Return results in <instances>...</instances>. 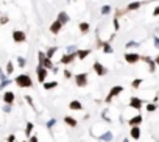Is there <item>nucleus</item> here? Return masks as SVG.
Returning <instances> with one entry per match:
<instances>
[{
	"label": "nucleus",
	"instance_id": "1",
	"mask_svg": "<svg viewBox=\"0 0 159 142\" xmlns=\"http://www.w3.org/2000/svg\"><path fill=\"white\" fill-rule=\"evenodd\" d=\"M14 83L21 87V89H28V87H33V80L28 74H21L14 78Z\"/></svg>",
	"mask_w": 159,
	"mask_h": 142
},
{
	"label": "nucleus",
	"instance_id": "2",
	"mask_svg": "<svg viewBox=\"0 0 159 142\" xmlns=\"http://www.w3.org/2000/svg\"><path fill=\"white\" fill-rule=\"evenodd\" d=\"M37 59H39V64L45 69H49V70H53L55 64H53V61L50 58H47L45 56V52H37Z\"/></svg>",
	"mask_w": 159,
	"mask_h": 142
},
{
	"label": "nucleus",
	"instance_id": "3",
	"mask_svg": "<svg viewBox=\"0 0 159 142\" xmlns=\"http://www.w3.org/2000/svg\"><path fill=\"white\" fill-rule=\"evenodd\" d=\"M36 75H37V81L44 84L47 81V77H49V69H45L41 64H37L36 66Z\"/></svg>",
	"mask_w": 159,
	"mask_h": 142
},
{
	"label": "nucleus",
	"instance_id": "4",
	"mask_svg": "<svg viewBox=\"0 0 159 142\" xmlns=\"http://www.w3.org/2000/svg\"><path fill=\"white\" fill-rule=\"evenodd\" d=\"M122 92H123V86H114V87H111L109 94L106 95V99H105V103H111L112 99H114V97H119Z\"/></svg>",
	"mask_w": 159,
	"mask_h": 142
},
{
	"label": "nucleus",
	"instance_id": "5",
	"mask_svg": "<svg viewBox=\"0 0 159 142\" xmlns=\"http://www.w3.org/2000/svg\"><path fill=\"white\" fill-rule=\"evenodd\" d=\"M123 58H125V61H126V64H137L142 56H140L137 52H126Z\"/></svg>",
	"mask_w": 159,
	"mask_h": 142
},
{
	"label": "nucleus",
	"instance_id": "6",
	"mask_svg": "<svg viewBox=\"0 0 159 142\" xmlns=\"http://www.w3.org/2000/svg\"><path fill=\"white\" fill-rule=\"evenodd\" d=\"M92 69H94V72L97 74V77H105V75L109 72L108 67H105V66L100 63V61H95V63L92 64Z\"/></svg>",
	"mask_w": 159,
	"mask_h": 142
},
{
	"label": "nucleus",
	"instance_id": "7",
	"mask_svg": "<svg viewBox=\"0 0 159 142\" xmlns=\"http://www.w3.org/2000/svg\"><path fill=\"white\" fill-rule=\"evenodd\" d=\"M77 58V52L73 53H64L59 59V64H64V66H69V64H73V59Z\"/></svg>",
	"mask_w": 159,
	"mask_h": 142
},
{
	"label": "nucleus",
	"instance_id": "8",
	"mask_svg": "<svg viewBox=\"0 0 159 142\" xmlns=\"http://www.w3.org/2000/svg\"><path fill=\"white\" fill-rule=\"evenodd\" d=\"M75 78V83H77V86L78 87H86L87 86V74L86 72H81V74H77L73 77Z\"/></svg>",
	"mask_w": 159,
	"mask_h": 142
},
{
	"label": "nucleus",
	"instance_id": "9",
	"mask_svg": "<svg viewBox=\"0 0 159 142\" xmlns=\"http://www.w3.org/2000/svg\"><path fill=\"white\" fill-rule=\"evenodd\" d=\"M128 106L129 108H134V109H137V111H140L142 109V106H144V100L142 99H139V97H131L129 99V102H128Z\"/></svg>",
	"mask_w": 159,
	"mask_h": 142
},
{
	"label": "nucleus",
	"instance_id": "10",
	"mask_svg": "<svg viewBox=\"0 0 159 142\" xmlns=\"http://www.w3.org/2000/svg\"><path fill=\"white\" fill-rule=\"evenodd\" d=\"M13 41H14L16 44H24V42L27 41L25 31H22V30H14V31H13Z\"/></svg>",
	"mask_w": 159,
	"mask_h": 142
},
{
	"label": "nucleus",
	"instance_id": "11",
	"mask_svg": "<svg viewBox=\"0 0 159 142\" xmlns=\"http://www.w3.org/2000/svg\"><path fill=\"white\" fill-rule=\"evenodd\" d=\"M140 59H142L144 63L148 66V72H150V74H154V70H156V67H157L156 63H154V59H153L151 56H142Z\"/></svg>",
	"mask_w": 159,
	"mask_h": 142
},
{
	"label": "nucleus",
	"instance_id": "12",
	"mask_svg": "<svg viewBox=\"0 0 159 142\" xmlns=\"http://www.w3.org/2000/svg\"><path fill=\"white\" fill-rule=\"evenodd\" d=\"M14 102H16V94H14L13 91H6V92L3 94V103L13 105Z\"/></svg>",
	"mask_w": 159,
	"mask_h": 142
},
{
	"label": "nucleus",
	"instance_id": "13",
	"mask_svg": "<svg viewBox=\"0 0 159 142\" xmlns=\"http://www.w3.org/2000/svg\"><path fill=\"white\" fill-rule=\"evenodd\" d=\"M62 27H64V25H62L58 19H56V21L50 25V33H52V34H59V31L62 30Z\"/></svg>",
	"mask_w": 159,
	"mask_h": 142
},
{
	"label": "nucleus",
	"instance_id": "14",
	"mask_svg": "<svg viewBox=\"0 0 159 142\" xmlns=\"http://www.w3.org/2000/svg\"><path fill=\"white\" fill-rule=\"evenodd\" d=\"M92 53V50L91 49H84V50H77V58L80 59V61H84L89 55Z\"/></svg>",
	"mask_w": 159,
	"mask_h": 142
},
{
	"label": "nucleus",
	"instance_id": "15",
	"mask_svg": "<svg viewBox=\"0 0 159 142\" xmlns=\"http://www.w3.org/2000/svg\"><path fill=\"white\" fill-rule=\"evenodd\" d=\"M129 136H131V139H134V140H139V139H140V128H139V125L131 127V130H129Z\"/></svg>",
	"mask_w": 159,
	"mask_h": 142
},
{
	"label": "nucleus",
	"instance_id": "16",
	"mask_svg": "<svg viewBox=\"0 0 159 142\" xmlns=\"http://www.w3.org/2000/svg\"><path fill=\"white\" fill-rule=\"evenodd\" d=\"M142 120H144V117L140 116V114H137V116L131 117V119L128 120V125H129V127H136V125H140V123H142Z\"/></svg>",
	"mask_w": 159,
	"mask_h": 142
},
{
	"label": "nucleus",
	"instance_id": "17",
	"mask_svg": "<svg viewBox=\"0 0 159 142\" xmlns=\"http://www.w3.org/2000/svg\"><path fill=\"white\" fill-rule=\"evenodd\" d=\"M62 25H65V24H69V21H70V17H69V14L65 13V11H59L58 13V17H56Z\"/></svg>",
	"mask_w": 159,
	"mask_h": 142
},
{
	"label": "nucleus",
	"instance_id": "18",
	"mask_svg": "<svg viewBox=\"0 0 159 142\" xmlns=\"http://www.w3.org/2000/svg\"><path fill=\"white\" fill-rule=\"evenodd\" d=\"M144 3H148V2H131V3H128V6H126V11H136V10H139V8L142 6Z\"/></svg>",
	"mask_w": 159,
	"mask_h": 142
},
{
	"label": "nucleus",
	"instance_id": "19",
	"mask_svg": "<svg viewBox=\"0 0 159 142\" xmlns=\"http://www.w3.org/2000/svg\"><path fill=\"white\" fill-rule=\"evenodd\" d=\"M78 30H80V33H81V34H87V33H89V30H91L89 22H80V24H78Z\"/></svg>",
	"mask_w": 159,
	"mask_h": 142
},
{
	"label": "nucleus",
	"instance_id": "20",
	"mask_svg": "<svg viewBox=\"0 0 159 142\" xmlns=\"http://www.w3.org/2000/svg\"><path fill=\"white\" fill-rule=\"evenodd\" d=\"M69 108H70L72 111H81V109H83V105H81V102H78V100H72V102L69 103Z\"/></svg>",
	"mask_w": 159,
	"mask_h": 142
},
{
	"label": "nucleus",
	"instance_id": "21",
	"mask_svg": "<svg viewBox=\"0 0 159 142\" xmlns=\"http://www.w3.org/2000/svg\"><path fill=\"white\" fill-rule=\"evenodd\" d=\"M101 50H103V53H106V55H109V53L114 52V50H112V46L109 44V41H105L101 44Z\"/></svg>",
	"mask_w": 159,
	"mask_h": 142
},
{
	"label": "nucleus",
	"instance_id": "22",
	"mask_svg": "<svg viewBox=\"0 0 159 142\" xmlns=\"http://www.w3.org/2000/svg\"><path fill=\"white\" fill-rule=\"evenodd\" d=\"M100 140H103V142H111L112 139H114V134H112L111 131H106V133H103V134L98 137Z\"/></svg>",
	"mask_w": 159,
	"mask_h": 142
},
{
	"label": "nucleus",
	"instance_id": "23",
	"mask_svg": "<svg viewBox=\"0 0 159 142\" xmlns=\"http://www.w3.org/2000/svg\"><path fill=\"white\" fill-rule=\"evenodd\" d=\"M64 123H65V125H69V127H72V128H75V127L78 125V122L75 120L73 117H70V116H65L64 117Z\"/></svg>",
	"mask_w": 159,
	"mask_h": 142
},
{
	"label": "nucleus",
	"instance_id": "24",
	"mask_svg": "<svg viewBox=\"0 0 159 142\" xmlns=\"http://www.w3.org/2000/svg\"><path fill=\"white\" fill-rule=\"evenodd\" d=\"M34 130V125H33V122H27V125H25V136L27 137H30L31 136V133Z\"/></svg>",
	"mask_w": 159,
	"mask_h": 142
},
{
	"label": "nucleus",
	"instance_id": "25",
	"mask_svg": "<svg viewBox=\"0 0 159 142\" xmlns=\"http://www.w3.org/2000/svg\"><path fill=\"white\" fill-rule=\"evenodd\" d=\"M56 52H58V47H56V46H53V47H49V49H47V52H45V56L52 59V58L55 56V53H56Z\"/></svg>",
	"mask_w": 159,
	"mask_h": 142
},
{
	"label": "nucleus",
	"instance_id": "26",
	"mask_svg": "<svg viewBox=\"0 0 159 142\" xmlns=\"http://www.w3.org/2000/svg\"><path fill=\"white\" fill-rule=\"evenodd\" d=\"M56 86H58V81H45L44 83V89L50 91V89H55Z\"/></svg>",
	"mask_w": 159,
	"mask_h": 142
},
{
	"label": "nucleus",
	"instance_id": "27",
	"mask_svg": "<svg viewBox=\"0 0 159 142\" xmlns=\"http://www.w3.org/2000/svg\"><path fill=\"white\" fill-rule=\"evenodd\" d=\"M142 81H144L142 78H136V80H133V81H131V87H133V89H139L140 84H142Z\"/></svg>",
	"mask_w": 159,
	"mask_h": 142
},
{
	"label": "nucleus",
	"instance_id": "28",
	"mask_svg": "<svg viewBox=\"0 0 159 142\" xmlns=\"http://www.w3.org/2000/svg\"><path fill=\"white\" fill-rule=\"evenodd\" d=\"M111 11H112V8L109 5H103L100 13H101V16H108V14H111Z\"/></svg>",
	"mask_w": 159,
	"mask_h": 142
},
{
	"label": "nucleus",
	"instance_id": "29",
	"mask_svg": "<svg viewBox=\"0 0 159 142\" xmlns=\"http://www.w3.org/2000/svg\"><path fill=\"white\" fill-rule=\"evenodd\" d=\"M14 72V64L11 63V61H8L6 63V75H11Z\"/></svg>",
	"mask_w": 159,
	"mask_h": 142
},
{
	"label": "nucleus",
	"instance_id": "30",
	"mask_svg": "<svg viewBox=\"0 0 159 142\" xmlns=\"http://www.w3.org/2000/svg\"><path fill=\"white\" fill-rule=\"evenodd\" d=\"M156 109H157V103L153 102V103H148V105H147V111H148V112H154Z\"/></svg>",
	"mask_w": 159,
	"mask_h": 142
},
{
	"label": "nucleus",
	"instance_id": "31",
	"mask_svg": "<svg viewBox=\"0 0 159 142\" xmlns=\"http://www.w3.org/2000/svg\"><path fill=\"white\" fill-rule=\"evenodd\" d=\"M140 46V42H136V41H129L126 42V49H137Z\"/></svg>",
	"mask_w": 159,
	"mask_h": 142
},
{
	"label": "nucleus",
	"instance_id": "32",
	"mask_svg": "<svg viewBox=\"0 0 159 142\" xmlns=\"http://www.w3.org/2000/svg\"><path fill=\"white\" fill-rule=\"evenodd\" d=\"M17 66L19 67H25L27 66V59L24 56H17Z\"/></svg>",
	"mask_w": 159,
	"mask_h": 142
},
{
	"label": "nucleus",
	"instance_id": "33",
	"mask_svg": "<svg viewBox=\"0 0 159 142\" xmlns=\"http://www.w3.org/2000/svg\"><path fill=\"white\" fill-rule=\"evenodd\" d=\"M112 25H114V31H119L120 30V22H119V17L114 16V19H112Z\"/></svg>",
	"mask_w": 159,
	"mask_h": 142
},
{
	"label": "nucleus",
	"instance_id": "34",
	"mask_svg": "<svg viewBox=\"0 0 159 142\" xmlns=\"http://www.w3.org/2000/svg\"><path fill=\"white\" fill-rule=\"evenodd\" d=\"M62 75H64L65 80H70V78H72V72H70L69 69H64V70H62Z\"/></svg>",
	"mask_w": 159,
	"mask_h": 142
},
{
	"label": "nucleus",
	"instance_id": "35",
	"mask_svg": "<svg viewBox=\"0 0 159 142\" xmlns=\"http://www.w3.org/2000/svg\"><path fill=\"white\" fill-rule=\"evenodd\" d=\"M11 84V80H3V81H0V89H3V87H6V86H9Z\"/></svg>",
	"mask_w": 159,
	"mask_h": 142
},
{
	"label": "nucleus",
	"instance_id": "36",
	"mask_svg": "<svg viewBox=\"0 0 159 142\" xmlns=\"http://www.w3.org/2000/svg\"><path fill=\"white\" fill-rule=\"evenodd\" d=\"M25 102H27L28 105H30V106H31V108H34V103H33V99H31V97H30V95H25Z\"/></svg>",
	"mask_w": 159,
	"mask_h": 142
},
{
	"label": "nucleus",
	"instance_id": "37",
	"mask_svg": "<svg viewBox=\"0 0 159 142\" xmlns=\"http://www.w3.org/2000/svg\"><path fill=\"white\" fill-rule=\"evenodd\" d=\"M11 109H13V108H11V105H6V103L3 105V112L9 114V112H11Z\"/></svg>",
	"mask_w": 159,
	"mask_h": 142
},
{
	"label": "nucleus",
	"instance_id": "38",
	"mask_svg": "<svg viewBox=\"0 0 159 142\" xmlns=\"http://www.w3.org/2000/svg\"><path fill=\"white\" fill-rule=\"evenodd\" d=\"M55 123H56V120H55V119H50L49 122H47V128H49V130H52Z\"/></svg>",
	"mask_w": 159,
	"mask_h": 142
},
{
	"label": "nucleus",
	"instance_id": "39",
	"mask_svg": "<svg viewBox=\"0 0 159 142\" xmlns=\"http://www.w3.org/2000/svg\"><path fill=\"white\" fill-rule=\"evenodd\" d=\"M8 16H2V17H0V25H5V24H8Z\"/></svg>",
	"mask_w": 159,
	"mask_h": 142
},
{
	"label": "nucleus",
	"instance_id": "40",
	"mask_svg": "<svg viewBox=\"0 0 159 142\" xmlns=\"http://www.w3.org/2000/svg\"><path fill=\"white\" fill-rule=\"evenodd\" d=\"M153 44H154V49L159 50V36H154L153 38Z\"/></svg>",
	"mask_w": 159,
	"mask_h": 142
},
{
	"label": "nucleus",
	"instance_id": "41",
	"mask_svg": "<svg viewBox=\"0 0 159 142\" xmlns=\"http://www.w3.org/2000/svg\"><path fill=\"white\" fill-rule=\"evenodd\" d=\"M78 49H77V46H69L67 47V53H73V52H77Z\"/></svg>",
	"mask_w": 159,
	"mask_h": 142
},
{
	"label": "nucleus",
	"instance_id": "42",
	"mask_svg": "<svg viewBox=\"0 0 159 142\" xmlns=\"http://www.w3.org/2000/svg\"><path fill=\"white\" fill-rule=\"evenodd\" d=\"M28 142H39V139H37V136H36V134H34V136L31 134L30 137H28Z\"/></svg>",
	"mask_w": 159,
	"mask_h": 142
},
{
	"label": "nucleus",
	"instance_id": "43",
	"mask_svg": "<svg viewBox=\"0 0 159 142\" xmlns=\"http://www.w3.org/2000/svg\"><path fill=\"white\" fill-rule=\"evenodd\" d=\"M6 142H16V136H14V134H9V136L6 137Z\"/></svg>",
	"mask_w": 159,
	"mask_h": 142
},
{
	"label": "nucleus",
	"instance_id": "44",
	"mask_svg": "<svg viewBox=\"0 0 159 142\" xmlns=\"http://www.w3.org/2000/svg\"><path fill=\"white\" fill-rule=\"evenodd\" d=\"M123 13H125V11H122V10H116V14H114V16H116V17H120V16H123Z\"/></svg>",
	"mask_w": 159,
	"mask_h": 142
},
{
	"label": "nucleus",
	"instance_id": "45",
	"mask_svg": "<svg viewBox=\"0 0 159 142\" xmlns=\"http://www.w3.org/2000/svg\"><path fill=\"white\" fill-rule=\"evenodd\" d=\"M153 16H154V17H157V16H159V6H156L154 10H153Z\"/></svg>",
	"mask_w": 159,
	"mask_h": 142
},
{
	"label": "nucleus",
	"instance_id": "46",
	"mask_svg": "<svg viewBox=\"0 0 159 142\" xmlns=\"http://www.w3.org/2000/svg\"><path fill=\"white\" fill-rule=\"evenodd\" d=\"M52 72H53V74H58V72H59V69H58V67L55 66V67H53V70H52Z\"/></svg>",
	"mask_w": 159,
	"mask_h": 142
},
{
	"label": "nucleus",
	"instance_id": "47",
	"mask_svg": "<svg viewBox=\"0 0 159 142\" xmlns=\"http://www.w3.org/2000/svg\"><path fill=\"white\" fill-rule=\"evenodd\" d=\"M154 63H156V66H159V53H157V56L154 58Z\"/></svg>",
	"mask_w": 159,
	"mask_h": 142
},
{
	"label": "nucleus",
	"instance_id": "48",
	"mask_svg": "<svg viewBox=\"0 0 159 142\" xmlns=\"http://www.w3.org/2000/svg\"><path fill=\"white\" fill-rule=\"evenodd\" d=\"M122 142H129V139H123V140H122Z\"/></svg>",
	"mask_w": 159,
	"mask_h": 142
}]
</instances>
